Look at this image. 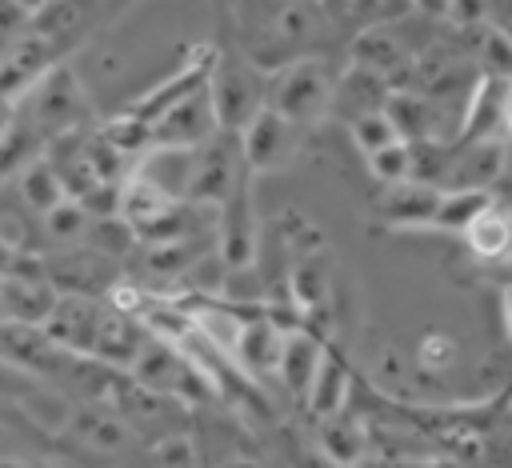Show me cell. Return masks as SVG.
<instances>
[{"mask_svg":"<svg viewBox=\"0 0 512 468\" xmlns=\"http://www.w3.org/2000/svg\"><path fill=\"white\" fill-rule=\"evenodd\" d=\"M0 468H44V464H32V460H16V456H0Z\"/></svg>","mask_w":512,"mask_h":468,"instance_id":"cell-40","label":"cell"},{"mask_svg":"<svg viewBox=\"0 0 512 468\" xmlns=\"http://www.w3.org/2000/svg\"><path fill=\"white\" fill-rule=\"evenodd\" d=\"M152 464L156 468H196V448L184 432H164L152 444Z\"/></svg>","mask_w":512,"mask_h":468,"instance_id":"cell-30","label":"cell"},{"mask_svg":"<svg viewBox=\"0 0 512 468\" xmlns=\"http://www.w3.org/2000/svg\"><path fill=\"white\" fill-rule=\"evenodd\" d=\"M28 20H32V16H28L16 0H0V40H8V36H16V32L24 36V32H28Z\"/></svg>","mask_w":512,"mask_h":468,"instance_id":"cell-34","label":"cell"},{"mask_svg":"<svg viewBox=\"0 0 512 468\" xmlns=\"http://www.w3.org/2000/svg\"><path fill=\"white\" fill-rule=\"evenodd\" d=\"M460 240H464V248H468L476 260H484V264L508 260V256H512V204H504V200L492 196V200L476 212V220L460 232Z\"/></svg>","mask_w":512,"mask_h":468,"instance_id":"cell-15","label":"cell"},{"mask_svg":"<svg viewBox=\"0 0 512 468\" xmlns=\"http://www.w3.org/2000/svg\"><path fill=\"white\" fill-rule=\"evenodd\" d=\"M384 112H388L396 136L408 140V144H420V140H444L440 128H436V104H432V96H424V92L396 88V92H388Z\"/></svg>","mask_w":512,"mask_h":468,"instance_id":"cell-18","label":"cell"},{"mask_svg":"<svg viewBox=\"0 0 512 468\" xmlns=\"http://www.w3.org/2000/svg\"><path fill=\"white\" fill-rule=\"evenodd\" d=\"M100 312L104 304H96L92 296H68L60 292L48 320L40 324L64 352L80 356V360H92V336H96V324H100Z\"/></svg>","mask_w":512,"mask_h":468,"instance_id":"cell-12","label":"cell"},{"mask_svg":"<svg viewBox=\"0 0 512 468\" xmlns=\"http://www.w3.org/2000/svg\"><path fill=\"white\" fill-rule=\"evenodd\" d=\"M84 240H88V248H92V252H100L104 260H108V256H112V260H116V256H128V252H132V244H140V240H136V232L128 228V220H124V216H116V212H112V216H92V224H88V236H84Z\"/></svg>","mask_w":512,"mask_h":468,"instance_id":"cell-25","label":"cell"},{"mask_svg":"<svg viewBox=\"0 0 512 468\" xmlns=\"http://www.w3.org/2000/svg\"><path fill=\"white\" fill-rule=\"evenodd\" d=\"M348 136H352V144L360 148V156H372L376 148H384V144H392V140H400L384 108H376V112H360V116H352V120H348Z\"/></svg>","mask_w":512,"mask_h":468,"instance_id":"cell-29","label":"cell"},{"mask_svg":"<svg viewBox=\"0 0 512 468\" xmlns=\"http://www.w3.org/2000/svg\"><path fill=\"white\" fill-rule=\"evenodd\" d=\"M408 8L428 20H448V0H408Z\"/></svg>","mask_w":512,"mask_h":468,"instance_id":"cell-37","label":"cell"},{"mask_svg":"<svg viewBox=\"0 0 512 468\" xmlns=\"http://www.w3.org/2000/svg\"><path fill=\"white\" fill-rule=\"evenodd\" d=\"M16 112L40 132L44 144L60 140V136H72V132H84L88 128V96H84V84L80 76L72 72V64H52L16 104Z\"/></svg>","mask_w":512,"mask_h":468,"instance_id":"cell-2","label":"cell"},{"mask_svg":"<svg viewBox=\"0 0 512 468\" xmlns=\"http://www.w3.org/2000/svg\"><path fill=\"white\" fill-rule=\"evenodd\" d=\"M0 360L12 364L16 372L32 376V380H48V376H80V368L88 360L64 352L44 328L36 324H20V320H0Z\"/></svg>","mask_w":512,"mask_h":468,"instance_id":"cell-6","label":"cell"},{"mask_svg":"<svg viewBox=\"0 0 512 468\" xmlns=\"http://www.w3.org/2000/svg\"><path fill=\"white\" fill-rule=\"evenodd\" d=\"M220 264L228 272H248L256 264V200H252V176L220 204Z\"/></svg>","mask_w":512,"mask_h":468,"instance_id":"cell-9","label":"cell"},{"mask_svg":"<svg viewBox=\"0 0 512 468\" xmlns=\"http://www.w3.org/2000/svg\"><path fill=\"white\" fill-rule=\"evenodd\" d=\"M316 444H320L324 460H328V464H336V468H360V464H364V456H368V432H364V424H360V420H352L348 412L320 420Z\"/></svg>","mask_w":512,"mask_h":468,"instance_id":"cell-20","label":"cell"},{"mask_svg":"<svg viewBox=\"0 0 512 468\" xmlns=\"http://www.w3.org/2000/svg\"><path fill=\"white\" fill-rule=\"evenodd\" d=\"M488 28L512 40V0H488Z\"/></svg>","mask_w":512,"mask_h":468,"instance_id":"cell-35","label":"cell"},{"mask_svg":"<svg viewBox=\"0 0 512 468\" xmlns=\"http://www.w3.org/2000/svg\"><path fill=\"white\" fill-rule=\"evenodd\" d=\"M336 72L320 52H300L276 72H268V108H276L288 124H316L332 112Z\"/></svg>","mask_w":512,"mask_h":468,"instance_id":"cell-1","label":"cell"},{"mask_svg":"<svg viewBox=\"0 0 512 468\" xmlns=\"http://www.w3.org/2000/svg\"><path fill=\"white\" fill-rule=\"evenodd\" d=\"M88 224H92V212H88L80 200H72V196H64L56 208L44 212V228H48V236L60 240V244L84 240V236H88Z\"/></svg>","mask_w":512,"mask_h":468,"instance_id":"cell-28","label":"cell"},{"mask_svg":"<svg viewBox=\"0 0 512 468\" xmlns=\"http://www.w3.org/2000/svg\"><path fill=\"white\" fill-rule=\"evenodd\" d=\"M320 8H324V16L328 20H360V8H364V0H320Z\"/></svg>","mask_w":512,"mask_h":468,"instance_id":"cell-36","label":"cell"},{"mask_svg":"<svg viewBox=\"0 0 512 468\" xmlns=\"http://www.w3.org/2000/svg\"><path fill=\"white\" fill-rule=\"evenodd\" d=\"M384 100H388V84H384L380 76H372V72H364V68L352 64V68L336 80L332 108H344L348 120H352V116H360V112H376V108H384Z\"/></svg>","mask_w":512,"mask_h":468,"instance_id":"cell-22","label":"cell"},{"mask_svg":"<svg viewBox=\"0 0 512 468\" xmlns=\"http://www.w3.org/2000/svg\"><path fill=\"white\" fill-rule=\"evenodd\" d=\"M500 176H504V144L500 140L464 144V148H452V160H448V172H444L440 188H484V192H492V184Z\"/></svg>","mask_w":512,"mask_h":468,"instance_id":"cell-16","label":"cell"},{"mask_svg":"<svg viewBox=\"0 0 512 468\" xmlns=\"http://www.w3.org/2000/svg\"><path fill=\"white\" fill-rule=\"evenodd\" d=\"M436 204H440V188H436V184L404 180V184L384 188V196L376 200V212H380V220H384L388 228L424 232V228H432Z\"/></svg>","mask_w":512,"mask_h":468,"instance_id":"cell-13","label":"cell"},{"mask_svg":"<svg viewBox=\"0 0 512 468\" xmlns=\"http://www.w3.org/2000/svg\"><path fill=\"white\" fill-rule=\"evenodd\" d=\"M20 192H24V200L44 216L48 208H56L68 192H64V180H60V172H56V164L48 160V156H36L24 172H20Z\"/></svg>","mask_w":512,"mask_h":468,"instance_id":"cell-24","label":"cell"},{"mask_svg":"<svg viewBox=\"0 0 512 468\" xmlns=\"http://www.w3.org/2000/svg\"><path fill=\"white\" fill-rule=\"evenodd\" d=\"M492 196H496V192H484V188H440V204H436L432 228L460 236Z\"/></svg>","mask_w":512,"mask_h":468,"instance_id":"cell-23","label":"cell"},{"mask_svg":"<svg viewBox=\"0 0 512 468\" xmlns=\"http://www.w3.org/2000/svg\"><path fill=\"white\" fill-rule=\"evenodd\" d=\"M364 164H368L372 180H380L384 188L404 184V180H412V144L408 140H392V144L376 148L372 156H364Z\"/></svg>","mask_w":512,"mask_h":468,"instance_id":"cell-27","label":"cell"},{"mask_svg":"<svg viewBox=\"0 0 512 468\" xmlns=\"http://www.w3.org/2000/svg\"><path fill=\"white\" fill-rule=\"evenodd\" d=\"M252 172L244 168L240 156V136L216 128L196 152H192V172L184 188V204L192 208H220Z\"/></svg>","mask_w":512,"mask_h":468,"instance_id":"cell-3","label":"cell"},{"mask_svg":"<svg viewBox=\"0 0 512 468\" xmlns=\"http://www.w3.org/2000/svg\"><path fill=\"white\" fill-rule=\"evenodd\" d=\"M240 156H244V168L256 176V172H276L284 168L292 156H296V124H288L276 108H260L240 132Z\"/></svg>","mask_w":512,"mask_h":468,"instance_id":"cell-8","label":"cell"},{"mask_svg":"<svg viewBox=\"0 0 512 468\" xmlns=\"http://www.w3.org/2000/svg\"><path fill=\"white\" fill-rule=\"evenodd\" d=\"M448 20L456 28H484L488 24V0H448Z\"/></svg>","mask_w":512,"mask_h":468,"instance_id":"cell-33","label":"cell"},{"mask_svg":"<svg viewBox=\"0 0 512 468\" xmlns=\"http://www.w3.org/2000/svg\"><path fill=\"white\" fill-rule=\"evenodd\" d=\"M348 396H352V372H348V364H344L340 352L324 348L320 368H316V376H312V384H308L304 404H308V412H312L316 420H328V416H340V412H344Z\"/></svg>","mask_w":512,"mask_h":468,"instance_id":"cell-17","label":"cell"},{"mask_svg":"<svg viewBox=\"0 0 512 468\" xmlns=\"http://www.w3.org/2000/svg\"><path fill=\"white\" fill-rule=\"evenodd\" d=\"M508 132H512V80L480 72L460 104V120H456V132L448 136V144L452 148L492 144V140L504 144Z\"/></svg>","mask_w":512,"mask_h":468,"instance_id":"cell-4","label":"cell"},{"mask_svg":"<svg viewBox=\"0 0 512 468\" xmlns=\"http://www.w3.org/2000/svg\"><path fill=\"white\" fill-rule=\"evenodd\" d=\"M500 324H504V340L512 344V280L500 292Z\"/></svg>","mask_w":512,"mask_h":468,"instance_id":"cell-38","label":"cell"},{"mask_svg":"<svg viewBox=\"0 0 512 468\" xmlns=\"http://www.w3.org/2000/svg\"><path fill=\"white\" fill-rule=\"evenodd\" d=\"M456 340L452 336H444V332H428L424 340H420V348H416V360L428 368V372H444L452 360H456Z\"/></svg>","mask_w":512,"mask_h":468,"instance_id":"cell-32","label":"cell"},{"mask_svg":"<svg viewBox=\"0 0 512 468\" xmlns=\"http://www.w3.org/2000/svg\"><path fill=\"white\" fill-rule=\"evenodd\" d=\"M12 120H16V100L0 96V140H4V132L12 128Z\"/></svg>","mask_w":512,"mask_h":468,"instance_id":"cell-39","label":"cell"},{"mask_svg":"<svg viewBox=\"0 0 512 468\" xmlns=\"http://www.w3.org/2000/svg\"><path fill=\"white\" fill-rule=\"evenodd\" d=\"M64 428H68V436H72L76 444H84L88 452H124V448L132 444V436H136L104 400H88V404L72 408Z\"/></svg>","mask_w":512,"mask_h":468,"instance_id":"cell-14","label":"cell"},{"mask_svg":"<svg viewBox=\"0 0 512 468\" xmlns=\"http://www.w3.org/2000/svg\"><path fill=\"white\" fill-rule=\"evenodd\" d=\"M208 100H212V112H216V128L240 132L268 104V84H264L256 64L216 56V68L208 76Z\"/></svg>","mask_w":512,"mask_h":468,"instance_id":"cell-5","label":"cell"},{"mask_svg":"<svg viewBox=\"0 0 512 468\" xmlns=\"http://www.w3.org/2000/svg\"><path fill=\"white\" fill-rule=\"evenodd\" d=\"M212 132H216V112L208 88H200L152 120V148H200Z\"/></svg>","mask_w":512,"mask_h":468,"instance_id":"cell-10","label":"cell"},{"mask_svg":"<svg viewBox=\"0 0 512 468\" xmlns=\"http://www.w3.org/2000/svg\"><path fill=\"white\" fill-rule=\"evenodd\" d=\"M288 296H292V304H296L300 312H312V308L324 304V296H328V276H324L320 256H304V260L292 268V276H288Z\"/></svg>","mask_w":512,"mask_h":468,"instance_id":"cell-26","label":"cell"},{"mask_svg":"<svg viewBox=\"0 0 512 468\" xmlns=\"http://www.w3.org/2000/svg\"><path fill=\"white\" fill-rule=\"evenodd\" d=\"M216 48L212 44H192L188 52H184V60H180V68L168 76V80H160L156 88H148L144 96H136L124 112H132V116H140L144 124H152L156 116H164L172 104H180L184 96H192V92H200V88H208V76H212V68H216Z\"/></svg>","mask_w":512,"mask_h":468,"instance_id":"cell-7","label":"cell"},{"mask_svg":"<svg viewBox=\"0 0 512 468\" xmlns=\"http://www.w3.org/2000/svg\"><path fill=\"white\" fill-rule=\"evenodd\" d=\"M480 64H484V76L512 80V40H504L488 24H484V36H480Z\"/></svg>","mask_w":512,"mask_h":468,"instance_id":"cell-31","label":"cell"},{"mask_svg":"<svg viewBox=\"0 0 512 468\" xmlns=\"http://www.w3.org/2000/svg\"><path fill=\"white\" fill-rule=\"evenodd\" d=\"M280 340H284V332H280L268 316H252V320H244V328H240L236 360H240L244 368H252V372H276Z\"/></svg>","mask_w":512,"mask_h":468,"instance_id":"cell-21","label":"cell"},{"mask_svg":"<svg viewBox=\"0 0 512 468\" xmlns=\"http://www.w3.org/2000/svg\"><path fill=\"white\" fill-rule=\"evenodd\" d=\"M320 356H324V344H320L312 332H304V328L284 332L276 372H280L284 388H288L296 400L308 396V384H312V376H316V368H320Z\"/></svg>","mask_w":512,"mask_h":468,"instance_id":"cell-19","label":"cell"},{"mask_svg":"<svg viewBox=\"0 0 512 468\" xmlns=\"http://www.w3.org/2000/svg\"><path fill=\"white\" fill-rule=\"evenodd\" d=\"M148 336L152 332L136 316H124V312H116V308L104 304L100 324H96V336H92V360L100 368H108V372H132V364L144 352Z\"/></svg>","mask_w":512,"mask_h":468,"instance_id":"cell-11","label":"cell"}]
</instances>
